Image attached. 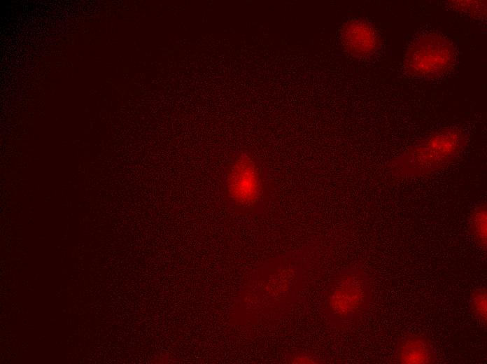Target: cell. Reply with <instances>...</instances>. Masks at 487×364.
<instances>
[{
  "instance_id": "obj_1",
  "label": "cell",
  "mask_w": 487,
  "mask_h": 364,
  "mask_svg": "<svg viewBox=\"0 0 487 364\" xmlns=\"http://www.w3.org/2000/svg\"><path fill=\"white\" fill-rule=\"evenodd\" d=\"M309 267L302 251L268 260L259 271L254 290L262 312L280 316L288 310L298 299Z\"/></svg>"
},
{
  "instance_id": "obj_2",
  "label": "cell",
  "mask_w": 487,
  "mask_h": 364,
  "mask_svg": "<svg viewBox=\"0 0 487 364\" xmlns=\"http://www.w3.org/2000/svg\"><path fill=\"white\" fill-rule=\"evenodd\" d=\"M222 183L227 204L237 214H260L269 200L267 170L249 150H239L233 155L223 171Z\"/></svg>"
},
{
  "instance_id": "obj_3",
  "label": "cell",
  "mask_w": 487,
  "mask_h": 364,
  "mask_svg": "<svg viewBox=\"0 0 487 364\" xmlns=\"http://www.w3.org/2000/svg\"><path fill=\"white\" fill-rule=\"evenodd\" d=\"M466 133L457 127L442 129L408 148L391 160L388 167L395 175L415 177L445 167L465 149Z\"/></svg>"
},
{
  "instance_id": "obj_4",
  "label": "cell",
  "mask_w": 487,
  "mask_h": 364,
  "mask_svg": "<svg viewBox=\"0 0 487 364\" xmlns=\"http://www.w3.org/2000/svg\"><path fill=\"white\" fill-rule=\"evenodd\" d=\"M371 295L370 279L363 269H343L331 278L325 290L324 314L333 326L351 323L368 311Z\"/></svg>"
},
{
  "instance_id": "obj_5",
  "label": "cell",
  "mask_w": 487,
  "mask_h": 364,
  "mask_svg": "<svg viewBox=\"0 0 487 364\" xmlns=\"http://www.w3.org/2000/svg\"><path fill=\"white\" fill-rule=\"evenodd\" d=\"M455 60L452 43L437 34L416 38L408 48L404 66L410 74L421 78H435L448 71Z\"/></svg>"
},
{
  "instance_id": "obj_6",
  "label": "cell",
  "mask_w": 487,
  "mask_h": 364,
  "mask_svg": "<svg viewBox=\"0 0 487 364\" xmlns=\"http://www.w3.org/2000/svg\"><path fill=\"white\" fill-rule=\"evenodd\" d=\"M341 38L346 50L358 59L374 55L381 46L376 30L362 19H353L345 23L341 31Z\"/></svg>"
},
{
  "instance_id": "obj_7",
  "label": "cell",
  "mask_w": 487,
  "mask_h": 364,
  "mask_svg": "<svg viewBox=\"0 0 487 364\" xmlns=\"http://www.w3.org/2000/svg\"><path fill=\"white\" fill-rule=\"evenodd\" d=\"M395 360L401 364H432L437 354L431 342L424 336L409 334L397 343Z\"/></svg>"
},
{
  "instance_id": "obj_8",
  "label": "cell",
  "mask_w": 487,
  "mask_h": 364,
  "mask_svg": "<svg viewBox=\"0 0 487 364\" xmlns=\"http://www.w3.org/2000/svg\"><path fill=\"white\" fill-rule=\"evenodd\" d=\"M487 211L485 204L475 207L470 214L469 227L471 234L478 246L486 249Z\"/></svg>"
},
{
  "instance_id": "obj_9",
  "label": "cell",
  "mask_w": 487,
  "mask_h": 364,
  "mask_svg": "<svg viewBox=\"0 0 487 364\" xmlns=\"http://www.w3.org/2000/svg\"><path fill=\"white\" fill-rule=\"evenodd\" d=\"M470 310L474 316L483 324L487 319V293L486 287L475 289L470 298Z\"/></svg>"
},
{
  "instance_id": "obj_10",
  "label": "cell",
  "mask_w": 487,
  "mask_h": 364,
  "mask_svg": "<svg viewBox=\"0 0 487 364\" xmlns=\"http://www.w3.org/2000/svg\"><path fill=\"white\" fill-rule=\"evenodd\" d=\"M285 363L295 364H318L322 363L320 359L313 354L297 351L288 355Z\"/></svg>"
},
{
  "instance_id": "obj_11",
  "label": "cell",
  "mask_w": 487,
  "mask_h": 364,
  "mask_svg": "<svg viewBox=\"0 0 487 364\" xmlns=\"http://www.w3.org/2000/svg\"><path fill=\"white\" fill-rule=\"evenodd\" d=\"M453 2L455 3L451 4L456 5L457 9L463 10L472 15L486 14V2L472 1H457Z\"/></svg>"
}]
</instances>
